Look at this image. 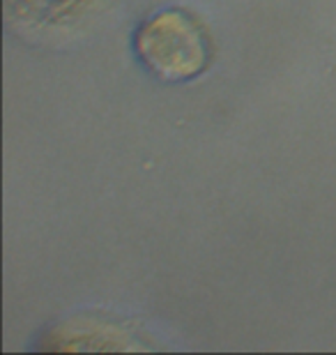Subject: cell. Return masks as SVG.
<instances>
[{"label":"cell","mask_w":336,"mask_h":355,"mask_svg":"<svg viewBox=\"0 0 336 355\" xmlns=\"http://www.w3.org/2000/svg\"><path fill=\"white\" fill-rule=\"evenodd\" d=\"M136 53L154 76L187 81L203 72L212 46L205 26L187 10H163L136 33Z\"/></svg>","instance_id":"1"},{"label":"cell","mask_w":336,"mask_h":355,"mask_svg":"<svg viewBox=\"0 0 336 355\" xmlns=\"http://www.w3.org/2000/svg\"><path fill=\"white\" fill-rule=\"evenodd\" d=\"M92 342L88 346V351H99L97 339H104L109 344L111 351H130V349H141L139 344H132V332L123 328L118 323L111 321H99V318H74V321L62 323L60 328H55L51 332V344H42V349H53V351H71L78 349V344L83 339H90Z\"/></svg>","instance_id":"2"}]
</instances>
